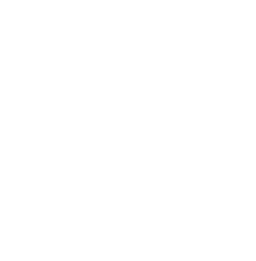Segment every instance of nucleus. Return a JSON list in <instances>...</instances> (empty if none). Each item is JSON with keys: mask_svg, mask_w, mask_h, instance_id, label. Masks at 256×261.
<instances>
[]
</instances>
